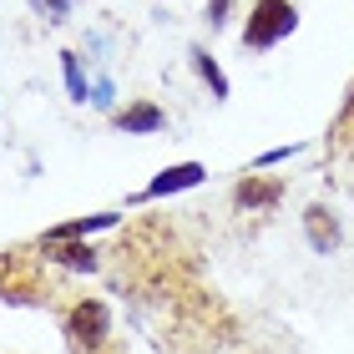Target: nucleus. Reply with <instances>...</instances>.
Returning a JSON list of instances; mask_svg holds the SVG:
<instances>
[{"label": "nucleus", "mask_w": 354, "mask_h": 354, "mask_svg": "<svg viewBox=\"0 0 354 354\" xmlns=\"http://www.w3.org/2000/svg\"><path fill=\"white\" fill-rule=\"evenodd\" d=\"M294 30V6L288 0H259L248 15V30H243V46H273L279 36Z\"/></svg>", "instance_id": "f257e3e1"}, {"label": "nucleus", "mask_w": 354, "mask_h": 354, "mask_svg": "<svg viewBox=\"0 0 354 354\" xmlns=\"http://www.w3.org/2000/svg\"><path fill=\"white\" fill-rule=\"evenodd\" d=\"M106 304L102 299H86V304H76L71 309V339H82V344H102L106 339Z\"/></svg>", "instance_id": "f03ea898"}, {"label": "nucleus", "mask_w": 354, "mask_h": 354, "mask_svg": "<svg viewBox=\"0 0 354 354\" xmlns=\"http://www.w3.org/2000/svg\"><path fill=\"white\" fill-rule=\"evenodd\" d=\"M192 183H203V167L198 162H183V167H167V172H157V183L147 187V198H167V192H183Z\"/></svg>", "instance_id": "7ed1b4c3"}, {"label": "nucleus", "mask_w": 354, "mask_h": 354, "mask_svg": "<svg viewBox=\"0 0 354 354\" xmlns=\"http://www.w3.org/2000/svg\"><path fill=\"white\" fill-rule=\"evenodd\" d=\"M304 223H309V243H314L319 253H329L334 243H339V228H334V218L324 213V207H309V213H304Z\"/></svg>", "instance_id": "20e7f679"}, {"label": "nucleus", "mask_w": 354, "mask_h": 354, "mask_svg": "<svg viewBox=\"0 0 354 354\" xmlns=\"http://www.w3.org/2000/svg\"><path fill=\"white\" fill-rule=\"evenodd\" d=\"M111 213H96V218H82V223H66V228H51L46 233V243H71V238H86V233H96V228H111Z\"/></svg>", "instance_id": "39448f33"}, {"label": "nucleus", "mask_w": 354, "mask_h": 354, "mask_svg": "<svg viewBox=\"0 0 354 354\" xmlns=\"http://www.w3.org/2000/svg\"><path fill=\"white\" fill-rule=\"evenodd\" d=\"M122 127H127V132H157V127H162V111H157V106H132L122 117Z\"/></svg>", "instance_id": "423d86ee"}, {"label": "nucleus", "mask_w": 354, "mask_h": 354, "mask_svg": "<svg viewBox=\"0 0 354 354\" xmlns=\"http://www.w3.org/2000/svg\"><path fill=\"white\" fill-rule=\"evenodd\" d=\"M46 248H51L66 268H86V273L96 268V253H91V248H71V243H46Z\"/></svg>", "instance_id": "0eeeda50"}, {"label": "nucleus", "mask_w": 354, "mask_h": 354, "mask_svg": "<svg viewBox=\"0 0 354 354\" xmlns=\"http://www.w3.org/2000/svg\"><path fill=\"white\" fill-rule=\"evenodd\" d=\"M273 198H279V187H273V183H243V187H238V203H243V207H263Z\"/></svg>", "instance_id": "6e6552de"}, {"label": "nucleus", "mask_w": 354, "mask_h": 354, "mask_svg": "<svg viewBox=\"0 0 354 354\" xmlns=\"http://www.w3.org/2000/svg\"><path fill=\"white\" fill-rule=\"evenodd\" d=\"M192 61H198V71L207 76V86H213L218 96H228V82H223V71L213 66V61H207V51H192Z\"/></svg>", "instance_id": "1a4fd4ad"}, {"label": "nucleus", "mask_w": 354, "mask_h": 354, "mask_svg": "<svg viewBox=\"0 0 354 354\" xmlns=\"http://www.w3.org/2000/svg\"><path fill=\"white\" fill-rule=\"evenodd\" d=\"M66 86L76 102H86V82H82V66H76V56H66Z\"/></svg>", "instance_id": "9d476101"}, {"label": "nucleus", "mask_w": 354, "mask_h": 354, "mask_svg": "<svg viewBox=\"0 0 354 354\" xmlns=\"http://www.w3.org/2000/svg\"><path fill=\"white\" fill-rule=\"evenodd\" d=\"M91 102H96V106H111V82H96V86H91Z\"/></svg>", "instance_id": "9b49d317"}, {"label": "nucleus", "mask_w": 354, "mask_h": 354, "mask_svg": "<svg viewBox=\"0 0 354 354\" xmlns=\"http://www.w3.org/2000/svg\"><path fill=\"white\" fill-rule=\"evenodd\" d=\"M228 6H233V0H213V10H207V21H213V26H223V21H228Z\"/></svg>", "instance_id": "f8f14e48"}]
</instances>
